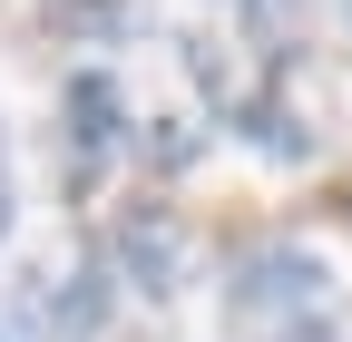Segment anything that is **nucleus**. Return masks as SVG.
Masks as SVG:
<instances>
[{"instance_id":"nucleus-1","label":"nucleus","mask_w":352,"mask_h":342,"mask_svg":"<svg viewBox=\"0 0 352 342\" xmlns=\"http://www.w3.org/2000/svg\"><path fill=\"white\" fill-rule=\"evenodd\" d=\"M118 98H127V157L176 176V166H196L215 117L235 108L226 89V59L206 49V39H147L138 69H118Z\"/></svg>"},{"instance_id":"nucleus-2","label":"nucleus","mask_w":352,"mask_h":342,"mask_svg":"<svg viewBox=\"0 0 352 342\" xmlns=\"http://www.w3.org/2000/svg\"><path fill=\"white\" fill-rule=\"evenodd\" d=\"M245 137L274 157V166H314L352 137V49H323V39H284L264 78L235 98Z\"/></svg>"},{"instance_id":"nucleus-3","label":"nucleus","mask_w":352,"mask_h":342,"mask_svg":"<svg viewBox=\"0 0 352 342\" xmlns=\"http://www.w3.org/2000/svg\"><path fill=\"white\" fill-rule=\"evenodd\" d=\"M294 323H333V274L294 235H264V244H245L226 264V332L235 342H274Z\"/></svg>"},{"instance_id":"nucleus-4","label":"nucleus","mask_w":352,"mask_h":342,"mask_svg":"<svg viewBox=\"0 0 352 342\" xmlns=\"http://www.w3.org/2000/svg\"><path fill=\"white\" fill-rule=\"evenodd\" d=\"M88 244H98V264L118 274V293H147V304L186 293V284H196V254H206V235L176 216L166 196H118Z\"/></svg>"},{"instance_id":"nucleus-5","label":"nucleus","mask_w":352,"mask_h":342,"mask_svg":"<svg viewBox=\"0 0 352 342\" xmlns=\"http://www.w3.org/2000/svg\"><path fill=\"white\" fill-rule=\"evenodd\" d=\"M108 304H118V274L98 264L88 235L39 244L30 264H20V323H30L39 342H88V332L108 323Z\"/></svg>"},{"instance_id":"nucleus-6","label":"nucleus","mask_w":352,"mask_h":342,"mask_svg":"<svg viewBox=\"0 0 352 342\" xmlns=\"http://www.w3.org/2000/svg\"><path fill=\"white\" fill-rule=\"evenodd\" d=\"M59 157H69V196H78V205L108 186V166L127 157L118 69H69V78H59Z\"/></svg>"},{"instance_id":"nucleus-7","label":"nucleus","mask_w":352,"mask_h":342,"mask_svg":"<svg viewBox=\"0 0 352 342\" xmlns=\"http://www.w3.org/2000/svg\"><path fill=\"white\" fill-rule=\"evenodd\" d=\"M39 20H50L69 49H108V39H127V0H39Z\"/></svg>"},{"instance_id":"nucleus-8","label":"nucleus","mask_w":352,"mask_h":342,"mask_svg":"<svg viewBox=\"0 0 352 342\" xmlns=\"http://www.w3.org/2000/svg\"><path fill=\"white\" fill-rule=\"evenodd\" d=\"M10 205H20V186H10V137H0V235H10Z\"/></svg>"},{"instance_id":"nucleus-9","label":"nucleus","mask_w":352,"mask_h":342,"mask_svg":"<svg viewBox=\"0 0 352 342\" xmlns=\"http://www.w3.org/2000/svg\"><path fill=\"white\" fill-rule=\"evenodd\" d=\"M323 216H333V225H352V176H342V186H323Z\"/></svg>"},{"instance_id":"nucleus-10","label":"nucleus","mask_w":352,"mask_h":342,"mask_svg":"<svg viewBox=\"0 0 352 342\" xmlns=\"http://www.w3.org/2000/svg\"><path fill=\"white\" fill-rule=\"evenodd\" d=\"M274 342H342V323H294V332H274Z\"/></svg>"}]
</instances>
